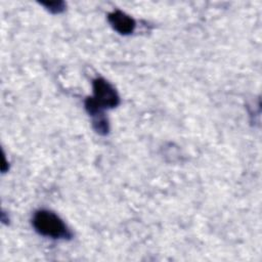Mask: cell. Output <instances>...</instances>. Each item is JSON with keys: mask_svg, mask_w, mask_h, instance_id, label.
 I'll return each instance as SVG.
<instances>
[{"mask_svg": "<svg viewBox=\"0 0 262 262\" xmlns=\"http://www.w3.org/2000/svg\"><path fill=\"white\" fill-rule=\"evenodd\" d=\"M33 226L35 230L52 238H70V230L63 221L53 212L48 210H39L33 217Z\"/></svg>", "mask_w": 262, "mask_h": 262, "instance_id": "1", "label": "cell"}, {"mask_svg": "<svg viewBox=\"0 0 262 262\" xmlns=\"http://www.w3.org/2000/svg\"><path fill=\"white\" fill-rule=\"evenodd\" d=\"M88 99L102 110L115 107L120 102L116 89L102 78L93 81V96L88 97Z\"/></svg>", "mask_w": 262, "mask_h": 262, "instance_id": "2", "label": "cell"}, {"mask_svg": "<svg viewBox=\"0 0 262 262\" xmlns=\"http://www.w3.org/2000/svg\"><path fill=\"white\" fill-rule=\"evenodd\" d=\"M112 27L122 35L131 34L135 28L134 19L121 10H115L107 16Z\"/></svg>", "mask_w": 262, "mask_h": 262, "instance_id": "3", "label": "cell"}, {"mask_svg": "<svg viewBox=\"0 0 262 262\" xmlns=\"http://www.w3.org/2000/svg\"><path fill=\"white\" fill-rule=\"evenodd\" d=\"M50 12L52 13H60L64 10V3L62 1H49V2H41Z\"/></svg>", "mask_w": 262, "mask_h": 262, "instance_id": "4", "label": "cell"}]
</instances>
